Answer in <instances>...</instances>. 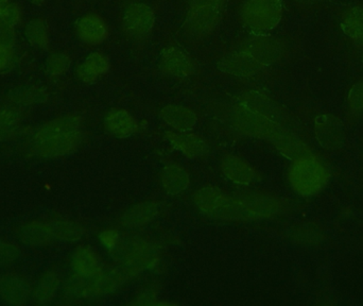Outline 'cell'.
I'll use <instances>...</instances> for the list:
<instances>
[{
    "instance_id": "1",
    "label": "cell",
    "mask_w": 363,
    "mask_h": 306,
    "mask_svg": "<svg viewBox=\"0 0 363 306\" xmlns=\"http://www.w3.org/2000/svg\"><path fill=\"white\" fill-rule=\"evenodd\" d=\"M81 119L74 115L52 119L40 126L31 138V147L43 158H57L72 153L82 142Z\"/></svg>"
},
{
    "instance_id": "2",
    "label": "cell",
    "mask_w": 363,
    "mask_h": 306,
    "mask_svg": "<svg viewBox=\"0 0 363 306\" xmlns=\"http://www.w3.org/2000/svg\"><path fill=\"white\" fill-rule=\"evenodd\" d=\"M194 203L201 212L223 220H254V216L234 197L215 187H204L194 194Z\"/></svg>"
},
{
    "instance_id": "3",
    "label": "cell",
    "mask_w": 363,
    "mask_h": 306,
    "mask_svg": "<svg viewBox=\"0 0 363 306\" xmlns=\"http://www.w3.org/2000/svg\"><path fill=\"white\" fill-rule=\"evenodd\" d=\"M225 0H189L185 29L190 35L201 38L213 31L221 18Z\"/></svg>"
},
{
    "instance_id": "4",
    "label": "cell",
    "mask_w": 363,
    "mask_h": 306,
    "mask_svg": "<svg viewBox=\"0 0 363 306\" xmlns=\"http://www.w3.org/2000/svg\"><path fill=\"white\" fill-rule=\"evenodd\" d=\"M292 187L303 196L317 194L325 186L328 180L326 169L311 156L298 158L289 171Z\"/></svg>"
},
{
    "instance_id": "5",
    "label": "cell",
    "mask_w": 363,
    "mask_h": 306,
    "mask_svg": "<svg viewBox=\"0 0 363 306\" xmlns=\"http://www.w3.org/2000/svg\"><path fill=\"white\" fill-rule=\"evenodd\" d=\"M281 0H245L241 8L243 23L256 32L274 29L281 21Z\"/></svg>"
},
{
    "instance_id": "6",
    "label": "cell",
    "mask_w": 363,
    "mask_h": 306,
    "mask_svg": "<svg viewBox=\"0 0 363 306\" xmlns=\"http://www.w3.org/2000/svg\"><path fill=\"white\" fill-rule=\"evenodd\" d=\"M230 119L233 125L243 133L255 136V138H264L271 142L283 130L277 121L264 115L258 114L245 108L242 104L233 111Z\"/></svg>"
},
{
    "instance_id": "7",
    "label": "cell",
    "mask_w": 363,
    "mask_h": 306,
    "mask_svg": "<svg viewBox=\"0 0 363 306\" xmlns=\"http://www.w3.org/2000/svg\"><path fill=\"white\" fill-rule=\"evenodd\" d=\"M239 49L245 51L252 60L259 63L262 67H266L281 57L284 46L277 38L260 34L247 38Z\"/></svg>"
},
{
    "instance_id": "8",
    "label": "cell",
    "mask_w": 363,
    "mask_h": 306,
    "mask_svg": "<svg viewBox=\"0 0 363 306\" xmlns=\"http://www.w3.org/2000/svg\"><path fill=\"white\" fill-rule=\"evenodd\" d=\"M123 23L125 31L132 38H145L155 25V13L147 4L134 2L125 9Z\"/></svg>"
},
{
    "instance_id": "9",
    "label": "cell",
    "mask_w": 363,
    "mask_h": 306,
    "mask_svg": "<svg viewBox=\"0 0 363 306\" xmlns=\"http://www.w3.org/2000/svg\"><path fill=\"white\" fill-rule=\"evenodd\" d=\"M255 219L270 218L283 211V203L279 198L260 192H237L234 196Z\"/></svg>"
},
{
    "instance_id": "10",
    "label": "cell",
    "mask_w": 363,
    "mask_h": 306,
    "mask_svg": "<svg viewBox=\"0 0 363 306\" xmlns=\"http://www.w3.org/2000/svg\"><path fill=\"white\" fill-rule=\"evenodd\" d=\"M31 297V285L27 279L16 275L6 273L0 278V298L11 305H23Z\"/></svg>"
},
{
    "instance_id": "11",
    "label": "cell",
    "mask_w": 363,
    "mask_h": 306,
    "mask_svg": "<svg viewBox=\"0 0 363 306\" xmlns=\"http://www.w3.org/2000/svg\"><path fill=\"white\" fill-rule=\"evenodd\" d=\"M315 133L321 146L336 149L345 143V130L341 121L333 115H321L315 119Z\"/></svg>"
},
{
    "instance_id": "12",
    "label": "cell",
    "mask_w": 363,
    "mask_h": 306,
    "mask_svg": "<svg viewBox=\"0 0 363 306\" xmlns=\"http://www.w3.org/2000/svg\"><path fill=\"white\" fill-rule=\"evenodd\" d=\"M218 67L221 72L237 77L254 76L264 68L239 48L222 58Z\"/></svg>"
},
{
    "instance_id": "13",
    "label": "cell",
    "mask_w": 363,
    "mask_h": 306,
    "mask_svg": "<svg viewBox=\"0 0 363 306\" xmlns=\"http://www.w3.org/2000/svg\"><path fill=\"white\" fill-rule=\"evenodd\" d=\"M161 68L165 74L180 79L187 78L194 70L189 55L177 47H169L163 51Z\"/></svg>"
},
{
    "instance_id": "14",
    "label": "cell",
    "mask_w": 363,
    "mask_h": 306,
    "mask_svg": "<svg viewBox=\"0 0 363 306\" xmlns=\"http://www.w3.org/2000/svg\"><path fill=\"white\" fill-rule=\"evenodd\" d=\"M76 30L80 40L89 45L101 44L108 35L106 21L96 14L81 17L77 21Z\"/></svg>"
},
{
    "instance_id": "15",
    "label": "cell",
    "mask_w": 363,
    "mask_h": 306,
    "mask_svg": "<svg viewBox=\"0 0 363 306\" xmlns=\"http://www.w3.org/2000/svg\"><path fill=\"white\" fill-rule=\"evenodd\" d=\"M19 241L30 247H43L55 239L50 222H34L23 224L17 231Z\"/></svg>"
},
{
    "instance_id": "16",
    "label": "cell",
    "mask_w": 363,
    "mask_h": 306,
    "mask_svg": "<svg viewBox=\"0 0 363 306\" xmlns=\"http://www.w3.org/2000/svg\"><path fill=\"white\" fill-rule=\"evenodd\" d=\"M166 136L174 147L181 151L184 155L190 158H201L206 155L209 151L208 144L196 134H188L186 132H166Z\"/></svg>"
},
{
    "instance_id": "17",
    "label": "cell",
    "mask_w": 363,
    "mask_h": 306,
    "mask_svg": "<svg viewBox=\"0 0 363 306\" xmlns=\"http://www.w3.org/2000/svg\"><path fill=\"white\" fill-rule=\"evenodd\" d=\"M222 171L230 181L242 185L251 183L256 177L255 170L245 160L237 156H225L222 160Z\"/></svg>"
},
{
    "instance_id": "18",
    "label": "cell",
    "mask_w": 363,
    "mask_h": 306,
    "mask_svg": "<svg viewBox=\"0 0 363 306\" xmlns=\"http://www.w3.org/2000/svg\"><path fill=\"white\" fill-rule=\"evenodd\" d=\"M161 117L165 123L180 132L190 131L196 124V115L185 106H166L161 111Z\"/></svg>"
},
{
    "instance_id": "19",
    "label": "cell",
    "mask_w": 363,
    "mask_h": 306,
    "mask_svg": "<svg viewBox=\"0 0 363 306\" xmlns=\"http://www.w3.org/2000/svg\"><path fill=\"white\" fill-rule=\"evenodd\" d=\"M72 267L77 275L85 278L97 277L102 273L101 264H100L98 256L93 250L87 247H81L77 249L72 256Z\"/></svg>"
},
{
    "instance_id": "20",
    "label": "cell",
    "mask_w": 363,
    "mask_h": 306,
    "mask_svg": "<svg viewBox=\"0 0 363 306\" xmlns=\"http://www.w3.org/2000/svg\"><path fill=\"white\" fill-rule=\"evenodd\" d=\"M106 129L116 138H128L135 131L133 117L125 110H113L104 119Z\"/></svg>"
},
{
    "instance_id": "21",
    "label": "cell",
    "mask_w": 363,
    "mask_h": 306,
    "mask_svg": "<svg viewBox=\"0 0 363 306\" xmlns=\"http://www.w3.org/2000/svg\"><path fill=\"white\" fill-rule=\"evenodd\" d=\"M110 68V62L106 55L100 53H94L85 59L79 66L77 74L81 80L86 83L93 82L99 77L104 76Z\"/></svg>"
},
{
    "instance_id": "22",
    "label": "cell",
    "mask_w": 363,
    "mask_h": 306,
    "mask_svg": "<svg viewBox=\"0 0 363 306\" xmlns=\"http://www.w3.org/2000/svg\"><path fill=\"white\" fill-rule=\"evenodd\" d=\"M272 143L284 155L292 158V160H296L298 158L311 156L309 149L307 148L306 145L300 138H296V136L289 133V132L285 131V130H281L277 134V136H275Z\"/></svg>"
},
{
    "instance_id": "23",
    "label": "cell",
    "mask_w": 363,
    "mask_h": 306,
    "mask_svg": "<svg viewBox=\"0 0 363 306\" xmlns=\"http://www.w3.org/2000/svg\"><path fill=\"white\" fill-rule=\"evenodd\" d=\"M157 203L151 202V201L138 203L123 216L121 224L128 228H138V226H145L150 222L157 216Z\"/></svg>"
},
{
    "instance_id": "24",
    "label": "cell",
    "mask_w": 363,
    "mask_h": 306,
    "mask_svg": "<svg viewBox=\"0 0 363 306\" xmlns=\"http://www.w3.org/2000/svg\"><path fill=\"white\" fill-rule=\"evenodd\" d=\"M164 190L170 195H178L189 185V175L185 169L177 165L165 167L162 173Z\"/></svg>"
},
{
    "instance_id": "25",
    "label": "cell",
    "mask_w": 363,
    "mask_h": 306,
    "mask_svg": "<svg viewBox=\"0 0 363 306\" xmlns=\"http://www.w3.org/2000/svg\"><path fill=\"white\" fill-rule=\"evenodd\" d=\"M59 286L60 279L57 273L53 271L44 273L34 288L33 295H32L34 303L42 305L50 302L55 298Z\"/></svg>"
},
{
    "instance_id": "26",
    "label": "cell",
    "mask_w": 363,
    "mask_h": 306,
    "mask_svg": "<svg viewBox=\"0 0 363 306\" xmlns=\"http://www.w3.org/2000/svg\"><path fill=\"white\" fill-rule=\"evenodd\" d=\"M341 28L345 35L360 44L363 38V8L356 6L347 11L341 21Z\"/></svg>"
},
{
    "instance_id": "27",
    "label": "cell",
    "mask_w": 363,
    "mask_h": 306,
    "mask_svg": "<svg viewBox=\"0 0 363 306\" xmlns=\"http://www.w3.org/2000/svg\"><path fill=\"white\" fill-rule=\"evenodd\" d=\"M241 104L245 108L258 113V114L264 115V116L277 121L279 111L277 110L272 102H270L268 98L264 97L262 94L250 92L242 98Z\"/></svg>"
},
{
    "instance_id": "28",
    "label": "cell",
    "mask_w": 363,
    "mask_h": 306,
    "mask_svg": "<svg viewBox=\"0 0 363 306\" xmlns=\"http://www.w3.org/2000/svg\"><path fill=\"white\" fill-rule=\"evenodd\" d=\"M25 35L28 42L40 49L49 46V28L43 18H34L26 26Z\"/></svg>"
},
{
    "instance_id": "29",
    "label": "cell",
    "mask_w": 363,
    "mask_h": 306,
    "mask_svg": "<svg viewBox=\"0 0 363 306\" xmlns=\"http://www.w3.org/2000/svg\"><path fill=\"white\" fill-rule=\"evenodd\" d=\"M55 239L63 241H77L84 235V229L77 224L66 219L51 220Z\"/></svg>"
},
{
    "instance_id": "30",
    "label": "cell",
    "mask_w": 363,
    "mask_h": 306,
    "mask_svg": "<svg viewBox=\"0 0 363 306\" xmlns=\"http://www.w3.org/2000/svg\"><path fill=\"white\" fill-rule=\"evenodd\" d=\"M21 115L15 109L0 108V136H6L17 129Z\"/></svg>"
},
{
    "instance_id": "31",
    "label": "cell",
    "mask_w": 363,
    "mask_h": 306,
    "mask_svg": "<svg viewBox=\"0 0 363 306\" xmlns=\"http://www.w3.org/2000/svg\"><path fill=\"white\" fill-rule=\"evenodd\" d=\"M72 60L64 53H53L46 62L47 72L51 76H61L69 70Z\"/></svg>"
},
{
    "instance_id": "32",
    "label": "cell",
    "mask_w": 363,
    "mask_h": 306,
    "mask_svg": "<svg viewBox=\"0 0 363 306\" xmlns=\"http://www.w3.org/2000/svg\"><path fill=\"white\" fill-rule=\"evenodd\" d=\"M21 256V250L15 244L0 237V267L9 266Z\"/></svg>"
},
{
    "instance_id": "33",
    "label": "cell",
    "mask_w": 363,
    "mask_h": 306,
    "mask_svg": "<svg viewBox=\"0 0 363 306\" xmlns=\"http://www.w3.org/2000/svg\"><path fill=\"white\" fill-rule=\"evenodd\" d=\"M349 106L353 112H363V81L352 87L349 94Z\"/></svg>"
},
{
    "instance_id": "34",
    "label": "cell",
    "mask_w": 363,
    "mask_h": 306,
    "mask_svg": "<svg viewBox=\"0 0 363 306\" xmlns=\"http://www.w3.org/2000/svg\"><path fill=\"white\" fill-rule=\"evenodd\" d=\"M42 92L32 91V89H25L17 94H13V100L17 104H33V102H42Z\"/></svg>"
},
{
    "instance_id": "35",
    "label": "cell",
    "mask_w": 363,
    "mask_h": 306,
    "mask_svg": "<svg viewBox=\"0 0 363 306\" xmlns=\"http://www.w3.org/2000/svg\"><path fill=\"white\" fill-rule=\"evenodd\" d=\"M13 58V45L0 40V72L8 67Z\"/></svg>"
},
{
    "instance_id": "36",
    "label": "cell",
    "mask_w": 363,
    "mask_h": 306,
    "mask_svg": "<svg viewBox=\"0 0 363 306\" xmlns=\"http://www.w3.org/2000/svg\"><path fill=\"white\" fill-rule=\"evenodd\" d=\"M0 40L12 45L14 44L15 40L14 28L2 21H0Z\"/></svg>"
},
{
    "instance_id": "37",
    "label": "cell",
    "mask_w": 363,
    "mask_h": 306,
    "mask_svg": "<svg viewBox=\"0 0 363 306\" xmlns=\"http://www.w3.org/2000/svg\"><path fill=\"white\" fill-rule=\"evenodd\" d=\"M101 241L108 248L116 247L117 241H118V233L116 231H106L101 234Z\"/></svg>"
},
{
    "instance_id": "38",
    "label": "cell",
    "mask_w": 363,
    "mask_h": 306,
    "mask_svg": "<svg viewBox=\"0 0 363 306\" xmlns=\"http://www.w3.org/2000/svg\"><path fill=\"white\" fill-rule=\"evenodd\" d=\"M155 296L151 293H146V294L142 295V296L138 297V301H136V305H155Z\"/></svg>"
},
{
    "instance_id": "39",
    "label": "cell",
    "mask_w": 363,
    "mask_h": 306,
    "mask_svg": "<svg viewBox=\"0 0 363 306\" xmlns=\"http://www.w3.org/2000/svg\"><path fill=\"white\" fill-rule=\"evenodd\" d=\"M29 1H31L32 4H43L45 2V0H29Z\"/></svg>"
},
{
    "instance_id": "40",
    "label": "cell",
    "mask_w": 363,
    "mask_h": 306,
    "mask_svg": "<svg viewBox=\"0 0 363 306\" xmlns=\"http://www.w3.org/2000/svg\"><path fill=\"white\" fill-rule=\"evenodd\" d=\"M359 45H360V46H362V47H363V38H362V42H360V44H359Z\"/></svg>"
}]
</instances>
